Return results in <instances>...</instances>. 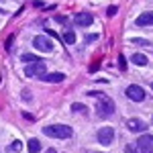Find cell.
<instances>
[{
    "instance_id": "7a4b0ae2",
    "label": "cell",
    "mask_w": 153,
    "mask_h": 153,
    "mask_svg": "<svg viewBox=\"0 0 153 153\" xmlns=\"http://www.w3.org/2000/svg\"><path fill=\"white\" fill-rule=\"evenodd\" d=\"M43 133L47 137H53V139H70L74 135L71 127H68V125H47L43 129Z\"/></svg>"
},
{
    "instance_id": "cb8c5ba5",
    "label": "cell",
    "mask_w": 153,
    "mask_h": 153,
    "mask_svg": "<svg viewBox=\"0 0 153 153\" xmlns=\"http://www.w3.org/2000/svg\"><path fill=\"white\" fill-rule=\"evenodd\" d=\"M151 88H153V84H151Z\"/></svg>"
},
{
    "instance_id": "4fadbf2b",
    "label": "cell",
    "mask_w": 153,
    "mask_h": 153,
    "mask_svg": "<svg viewBox=\"0 0 153 153\" xmlns=\"http://www.w3.org/2000/svg\"><path fill=\"white\" fill-rule=\"evenodd\" d=\"M27 149L31 153H39L41 151V143H39V139H31V141L27 143Z\"/></svg>"
},
{
    "instance_id": "ffe728a7",
    "label": "cell",
    "mask_w": 153,
    "mask_h": 153,
    "mask_svg": "<svg viewBox=\"0 0 153 153\" xmlns=\"http://www.w3.org/2000/svg\"><path fill=\"white\" fill-rule=\"evenodd\" d=\"M125 153H137V147H133V145H127V147H125Z\"/></svg>"
},
{
    "instance_id": "9c48e42d",
    "label": "cell",
    "mask_w": 153,
    "mask_h": 153,
    "mask_svg": "<svg viewBox=\"0 0 153 153\" xmlns=\"http://www.w3.org/2000/svg\"><path fill=\"white\" fill-rule=\"evenodd\" d=\"M127 127H129V131H133V133L147 131V125H145L143 120H139V118H129V120H127Z\"/></svg>"
},
{
    "instance_id": "ba28073f",
    "label": "cell",
    "mask_w": 153,
    "mask_h": 153,
    "mask_svg": "<svg viewBox=\"0 0 153 153\" xmlns=\"http://www.w3.org/2000/svg\"><path fill=\"white\" fill-rule=\"evenodd\" d=\"M74 23L78 25V27H90V25L94 23V16L88 14V12H78V14L74 16Z\"/></svg>"
},
{
    "instance_id": "603a6c76",
    "label": "cell",
    "mask_w": 153,
    "mask_h": 153,
    "mask_svg": "<svg viewBox=\"0 0 153 153\" xmlns=\"http://www.w3.org/2000/svg\"><path fill=\"white\" fill-rule=\"evenodd\" d=\"M47 153H57V151H55V149H49V151Z\"/></svg>"
},
{
    "instance_id": "8992f818",
    "label": "cell",
    "mask_w": 153,
    "mask_h": 153,
    "mask_svg": "<svg viewBox=\"0 0 153 153\" xmlns=\"http://www.w3.org/2000/svg\"><path fill=\"white\" fill-rule=\"evenodd\" d=\"M125 92H127V96H129L133 102H141V100H145V90H143L141 86H137V84H131Z\"/></svg>"
},
{
    "instance_id": "8fae6325",
    "label": "cell",
    "mask_w": 153,
    "mask_h": 153,
    "mask_svg": "<svg viewBox=\"0 0 153 153\" xmlns=\"http://www.w3.org/2000/svg\"><path fill=\"white\" fill-rule=\"evenodd\" d=\"M63 78H65L63 74H45V76H43L41 80H43V82H51V84H55V82H63Z\"/></svg>"
},
{
    "instance_id": "7402d4cb",
    "label": "cell",
    "mask_w": 153,
    "mask_h": 153,
    "mask_svg": "<svg viewBox=\"0 0 153 153\" xmlns=\"http://www.w3.org/2000/svg\"><path fill=\"white\" fill-rule=\"evenodd\" d=\"M23 114H25V118H27V120H35V117H33L31 112H23Z\"/></svg>"
},
{
    "instance_id": "d6986e66",
    "label": "cell",
    "mask_w": 153,
    "mask_h": 153,
    "mask_svg": "<svg viewBox=\"0 0 153 153\" xmlns=\"http://www.w3.org/2000/svg\"><path fill=\"white\" fill-rule=\"evenodd\" d=\"M106 14H108V16H114V14H117V6H108Z\"/></svg>"
},
{
    "instance_id": "44dd1931",
    "label": "cell",
    "mask_w": 153,
    "mask_h": 153,
    "mask_svg": "<svg viewBox=\"0 0 153 153\" xmlns=\"http://www.w3.org/2000/svg\"><path fill=\"white\" fill-rule=\"evenodd\" d=\"M133 43H137V45H149V43L143 41V39H133Z\"/></svg>"
},
{
    "instance_id": "ac0fdd59",
    "label": "cell",
    "mask_w": 153,
    "mask_h": 153,
    "mask_svg": "<svg viewBox=\"0 0 153 153\" xmlns=\"http://www.w3.org/2000/svg\"><path fill=\"white\" fill-rule=\"evenodd\" d=\"M118 65H120V70H127V59H125V55H118Z\"/></svg>"
},
{
    "instance_id": "5b68a950",
    "label": "cell",
    "mask_w": 153,
    "mask_h": 153,
    "mask_svg": "<svg viewBox=\"0 0 153 153\" xmlns=\"http://www.w3.org/2000/svg\"><path fill=\"white\" fill-rule=\"evenodd\" d=\"M139 153H153V135H141L137 141Z\"/></svg>"
},
{
    "instance_id": "30bf717a",
    "label": "cell",
    "mask_w": 153,
    "mask_h": 153,
    "mask_svg": "<svg viewBox=\"0 0 153 153\" xmlns=\"http://www.w3.org/2000/svg\"><path fill=\"white\" fill-rule=\"evenodd\" d=\"M137 25H139V27H149V25H153V10L143 12L141 16L137 19Z\"/></svg>"
},
{
    "instance_id": "e0dca14e",
    "label": "cell",
    "mask_w": 153,
    "mask_h": 153,
    "mask_svg": "<svg viewBox=\"0 0 153 153\" xmlns=\"http://www.w3.org/2000/svg\"><path fill=\"white\" fill-rule=\"evenodd\" d=\"M23 61H29V63H31V61H39V57H37V55H33V53H25V55H23Z\"/></svg>"
},
{
    "instance_id": "2e32d148",
    "label": "cell",
    "mask_w": 153,
    "mask_h": 153,
    "mask_svg": "<svg viewBox=\"0 0 153 153\" xmlns=\"http://www.w3.org/2000/svg\"><path fill=\"white\" fill-rule=\"evenodd\" d=\"M21 149H23V143L19 141V139H16V141H12L10 147H8V151H10V153H19Z\"/></svg>"
},
{
    "instance_id": "277c9868",
    "label": "cell",
    "mask_w": 153,
    "mask_h": 153,
    "mask_svg": "<svg viewBox=\"0 0 153 153\" xmlns=\"http://www.w3.org/2000/svg\"><path fill=\"white\" fill-rule=\"evenodd\" d=\"M33 45H35V49H39V51L49 53V51L53 49V41H51L47 35H37L35 39H33Z\"/></svg>"
},
{
    "instance_id": "5bb4252c",
    "label": "cell",
    "mask_w": 153,
    "mask_h": 153,
    "mask_svg": "<svg viewBox=\"0 0 153 153\" xmlns=\"http://www.w3.org/2000/svg\"><path fill=\"white\" fill-rule=\"evenodd\" d=\"M63 43H68V45L76 43V35H74V31H71V29H68V31L63 33Z\"/></svg>"
},
{
    "instance_id": "9a60e30c",
    "label": "cell",
    "mask_w": 153,
    "mask_h": 153,
    "mask_svg": "<svg viewBox=\"0 0 153 153\" xmlns=\"http://www.w3.org/2000/svg\"><path fill=\"white\" fill-rule=\"evenodd\" d=\"M71 110H74V112H82V114H86V112H88L86 104H80V102H74V104H71Z\"/></svg>"
},
{
    "instance_id": "3957f363",
    "label": "cell",
    "mask_w": 153,
    "mask_h": 153,
    "mask_svg": "<svg viewBox=\"0 0 153 153\" xmlns=\"http://www.w3.org/2000/svg\"><path fill=\"white\" fill-rule=\"evenodd\" d=\"M25 74L29 76V78H43L45 74H47V63L45 61H31V65H27L25 68Z\"/></svg>"
},
{
    "instance_id": "7c38bea8",
    "label": "cell",
    "mask_w": 153,
    "mask_h": 153,
    "mask_svg": "<svg viewBox=\"0 0 153 153\" xmlns=\"http://www.w3.org/2000/svg\"><path fill=\"white\" fill-rule=\"evenodd\" d=\"M131 61L135 63V65H147L149 61H147V55H143V53H133L131 55Z\"/></svg>"
},
{
    "instance_id": "52a82bcc",
    "label": "cell",
    "mask_w": 153,
    "mask_h": 153,
    "mask_svg": "<svg viewBox=\"0 0 153 153\" xmlns=\"http://www.w3.org/2000/svg\"><path fill=\"white\" fill-rule=\"evenodd\" d=\"M98 141L102 143V145H110V143L114 141V129H112V127H102V129H98Z\"/></svg>"
},
{
    "instance_id": "6da1fadb",
    "label": "cell",
    "mask_w": 153,
    "mask_h": 153,
    "mask_svg": "<svg viewBox=\"0 0 153 153\" xmlns=\"http://www.w3.org/2000/svg\"><path fill=\"white\" fill-rule=\"evenodd\" d=\"M90 96L96 98V114L100 118H108L114 114V102L106 94H98V92H90Z\"/></svg>"
}]
</instances>
